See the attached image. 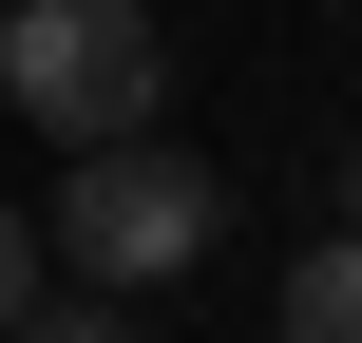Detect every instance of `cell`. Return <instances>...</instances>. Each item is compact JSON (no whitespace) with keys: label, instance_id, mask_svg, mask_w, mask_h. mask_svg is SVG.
I'll list each match as a JSON object with an SVG mask.
<instances>
[{"label":"cell","instance_id":"obj_1","mask_svg":"<svg viewBox=\"0 0 362 343\" xmlns=\"http://www.w3.org/2000/svg\"><path fill=\"white\" fill-rule=\"evenodd\" d=\"M210 229H229L210 153L134 134V153H76V172H57V210H38V267H76V306H134V286H191V267H210Z\"/></svg>","mask_w":362,"mask_h":343},{"label":"cell","instance_id":"obj_2","mask_svg":"<svg viewBox=\"0 0 362 343\" xmlns=\"http://www.w3.org/2000/svg\"><path fill=\"white\" fill-rule=\"evenodd\" d=\"M172 95L153 0H0V115H38L57 153H134Z\"/></svg>","mask_w":362,"mask_h":343},{"label":"cell","instance_id":"obj_3","mask_svg":"<svg viewBox=\"0 0 362 343\" xmlns=\"http://www.w3.org/2000/svg\"><path fill=\"white\" fill-rule=\"evenodd\" d=\"M267 325H286V343H362V248H344V229L286 267V306H267Z\"/></svg>","mask_w":362,"mask_h":343},{"label":"cell","instance_id":"obj_4","mask_svg":"<svg viewBox=\"0 0 362 343\" xmlns=\"http://www.w3.org/2000/svg\"><path fill=\"white\" fill-rule=\"evenodd\" d=\"M38 306H57V267H38V210H0V343L38 325Z\"/></svg>","mask_w":362,"mask_h":343},{"label":"cell","instance_id":"obj_5","mask_svg":"<svg viewBox=\"0 0 362 343\" xmlns=\"http://www.w3.org/2000/svg\"><path fill=\"white\" fill-rule=\"evenodd\" d=\"M19 343H134V325H115V306H76V286H57V306H38V325H19Z\"/></svg>","mask_w":362,"mask_h":343},{"label":"cell","instance_id":"obj_6","mask_svg":"<svg viewBox=\"0 0 362 343\" xmlns=\"http://www.w3.org/2000/svg\"><path fill=\"white\" fill-rule=\"evenodd\" d=\"M344 248H362V134H344Z\"/></svg>","mask_w":362,"mask_h":343}]
</instances>
